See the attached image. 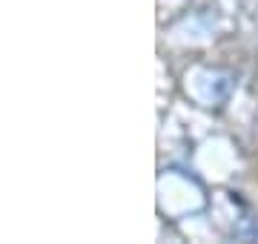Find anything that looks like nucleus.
I'll use <instances>...</instances> for the list:
<instances>
[{"label":"nucleus","mask_w":258,"mask_h":244,"mask_svg":"<svg viewBox=\"0 0 258 244\" xmlns=\"http://www.w3.org/2000/svg\"><path fill=\"white\" fill-rule=\"evenodd\" d=\"M181 92L201 109H221L235 92V72L218 64H192L181 75Z\"/></svg>","instance_id":"f257e3e1"},{"label":"nucleus","mask_w":258,"mask_h":244,"mask_svg":"<svg viewBox=\"0 0 258 244\" xmlns=\"http://www.w3.org/2000/svg\"><path fill=\"white\" fill-rule=\"evenodd\" d=\"M158 207L169 218L195 216L207 207V190L198 178L178 172V169H164L158 178Z\"/></svg>","instance_id":"f03ea898"}]
</instances>
